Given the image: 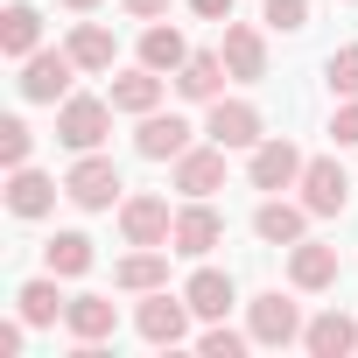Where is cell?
<instances>
[{
    "label": "cell",
    "instance_id": "cell-19",
    "mask_svg": "<svg viewBox=\"0 0 358 358\" xmlns=\"http://www.w3.org/2000/svg\"><path fill=\"white\" fill-rule=\"evenodd\" d=\"M225 78H232V71H225V57H211V50H204V57H190L183 71H176V92H183V99H204V106H211V99L225 92Z\"/></svg>",
    "mask_w": 358,
    "mask_h": 358
},
{
    "label": "cell",
    "instance_id": "cell-8",
    "mask_svg": "<svg viewBox=\"0 0 358 358\" xmlns=\"http://www.w3.org/2000/svg\"><path fill=\"white\" fill-rule=\"evenodd\" d=\"M120 232H127V246H169L176 218H169L162 197H127L120 204Z\"/></svg>",
    "mask_w": 358,
    "mask_h": 358
},
{
    "label": "cell",
    "instance_id": "cell-33",
    "mask_svg": "<svg viewBox=\"0 0 358 358\" xmlns=\"http://www.w3.org/2000/svg\"><path fill=\"white\" fill-rule=\"evenodd\" d=\"M190 8H197L204 22H232V0H190Z\"/></svg>",
    "mask_w": 358,
    "mask_h": 358
},
{
    "label": "cell",
    "instance_id": "cell-9",
    "mask_svg": "<svg viewBox=\"0 0 358 358\" xmlns=\"http://www.w3.org/2000/svg\"><path fill=\"white\" fill-rule=\"evenodd\" d=\"M302 148L295 141H260L253 148V190H288V183H302Z\"/></svg>",
    "mask_w": 358,
    "mask_h": 358
},
{
    "label": "cell",
    "instance_id": "cell-25",
    "mask_svg": "<svg viewBox=\"0 0 358 358\" xmlns=\"http://www.w3.org/2000/svg\"><path fill=\"white\" fill-rule=\"evenodd\" d=\"M71 57H78V71H113V29L78 22L71 29Z\"/></svg>",
    "mask_w": 358,
    "mask_h": 358
},
{
    "label": "cell",
    "instance_id": "cell-2",
    "mask_svg": "<svg viewBox=\"0 0 358 358\" xmlns=\"http://www.w3.org/2000/svg\"><path fill=\"white\" fill-rule=\"evenodd\" d=\"M71 71H78L71 50H36V57L22 64V99H29V106H57V99L71 92Z\"/></svg>",
    "mask_w": 358,
    "mask_h": 358
},
{
    "label": "cell",
    "instance_id": "cell-15",
    "mask_svg": "<svg viewBox=\"0 0 358 358\" xmlns=\"http://www.w3.org/2000/svg\"><path fill=\"white\" fill-rule=\"evenodd\" d=\"M288 281H295V288H330V281H337V246L295 239V253H288Z\"/></svg>",
    "mask_w": 358,
    "mask_h": 358
},
{
    "label": "cell",
    "instance_id": "cell-35",
    "mask_svg": "<svg viewBox=\"0 0 358 358\" xmlns=\"http://www.w3.org/2000/svg\"><path fill=\"white\" fill-rule=\"evenodd\" d=\"M64 8H78V15H85V8H99V0H64Z\"/></svg>",
    "mask_w": 358,
    "mask_h": 358
},
{
    "label": "cell",
    "instance_id": "cell-18",
    "mask_svg": "<svg viewBox=\"0 0 358 358\" xmlns=\"http://www.w3.org/2000/svg\"><path fill=\"white\" fill-rule=\"evenodd\" d=\"M57 204V183H50V176L43 169H15V183H8V211L15 218H43Z\"/></svg>",
    "mask_w": 358,
    "mask_h": 358
},
{
    "label": "cell",
    "instance_id": "cell-20",
    "mask_svg": "<svg viewBox=\"0 0 358 358\" xmlns=\"http://www.w3.org/2000/svg\"><path fill=\"white\" fill-rule=\"evenodd\" d=\"M302 218H309V204L295 211V204H281V197H267V204L253 211V232H260L267 246H295V239H302Z\"/></svg>",
    "mask_w": 358,
    "mask_h": 358
},
{
    "label": "cell",
    "instance_id": "cell-16",
    "mask_svg": "<svg viewBox=\"0 0 358 358\" xmlns=\"http://www.w3.org/2000/svg\"><path fill=\"white\" fill-rule=\"evenodd\" d=\"M302 344H309L316 358H344V351H358V323H351L344 309H330V316L302 323Z\"/></svg>",
    "mask_w": 358,
    "mask_h": 358
},
{
    "label": "cell",
    "instance_id": "cell-28",
    "mask_svg": "<svg viewBox=\"0 0 358 358\" xmlns=\"http://www.w3.org/2000/svg\"><path fill=\"white\" fill-rule=\"evenodd\" d=\"M260 22H267V29H281V36H295V29H309V0H267Z\"/></svg>",
    "mask_w": 358,
    "mask_h": 358
},
{
    "label": "cell",
    "instance_id": "cell-23",
    "mask_svg": "<svg viewBox=\"0 0 358 358\" xmlns=\"http://www.w3.org/2000/svg\"><path fill=\"white\" fill-rule=\"evenodd\" d=\"M113 281H120V288H134V295L162 288V281H169V260H162V246H148V253H127V260L113 267Z\"/></svg>",
    "mask_w": 358,
    "mask_h": 358
},
{
    "label": "cell",
    "instance_id": "cell-30",
    "mask_svg": "<svg viewBox=\"0 0 358 358\" xmlns=\"http://www.w3.org/2000/svg\"><path fill=\"white\" fill-rule=\"evenodd\" d=\"M330 92H344V99H358V43H344V50L330 57Z\"/></svg>",
    "mask_w": 358,
    "mask_h": 358
},
{
    "label": "cell",
    "instance_id": "cell-17",
    "mask_svg": "<svg viewBox=\"0 0 358 358\" xmlns=\"http://www.w3.org/2000/svg\"><path fill=\"white\" fill-rule=\"evenodd\" d=\"M36 36H43V15L29 8V0H15V8L0 15V50H8L15 64H29L36 57Z\"/></svg>",
    "mask_w": 358,
    "mask_h": 358
},
{
    "label": "cell",
    "instance_id": "cell-34",
    "mask_svg": "<svg viewBox=\"0 0 358 358\" xmlns=\"http://www.w3.org/2000/svg\"><path fill=\"white\" fill-rule=\"evenodd\" d=\"M127 15H141V22H155V15H169V0H127Z\"/></svg>",
    "mask_w": 358,
    "mask_h": 358
},
{
    "label": "cell",
    "instance_id": "cell-14",
    "mask_svg": "<svg viewBox=\"0 0 358 358\" xmlns=\"http://www.w3.org/2000/svg\"><path fill=\"white\" fill-rule=\"evenodd\" d=\"M225 71L232 78H267V43H260V29H246V22H232L225 29Z\"/></svg>",
    "mask_w": 358,
    "mask_h": 358
},
{
    "label": "cell",
    "instance_id": "cell-31",
    "mask_svg": "<svg viewBox=\"0 0 358 358\" xmlns=\"http://www.w3.org/2000/svg\"><path fill=\"white\" fill-rule=\"evenodd\" d=\"M246 337H253V330H246ZM246 337L218 323V330H204V358H239V351H246Z\"/></svg>",
    "mask_w": 358,
    "mask_h": 358
},
{
    "label": "cell",
    "instance_id": "cell-32",
    "mask_svg": "<svg viewBox=\"0 0 358 358\" xmlns=\"http://www.w3.org/2000/svg\"><path fill=\"white\" fill-rule=\"evenodd\" d=\"M330 134H337V148H358V99H351V106L330 120Z\"/></svg>",
    "mask_w": 358,
    "mask_h": 358
},
{
    "label": "cell",
    "instance_id": "cell-26",
    "mask_svg": "<svg viewBox=\"0 0 358 358\" xmlns=\"http://www.w3.org/2000/svg\"><path fill=\"white\" fill-rule=\"evenodd\" d=\"M43 260H50V274H85V267H92V239H85V232H57V239L43 246Z\"/></svg>",
    "mask_w": 358,
    "mask_h": 358
},
{
    "label": "cell",
    "instance_id": "cell-5",
    "mask_svg": "<svg viewBox=\"0 0 358 358\" xmlns=\"http://www.w3.org/2000/svg\"><path fill=\"white\" fill-rule=\"evenodd\" d=\"M302 204H309L316 218H344V204H351V176H344L330 155H316V162L302 169Z\"/></svg>",
    "mask_w": 358,
    "mask_h": 358
},
{
    "label": "cell",
    "instance_id": "cell-22",
    "mask_svg": "<svg viewBox=\"0 0 358 358\" xmlns=\"http://www.w3.org/2000/svg\"><path fill=\"white\" fill-rule=\"evenodd\" d=\"M141 64H148V71H183V64H190L183 29H162V22H155V29L141 36Z\"/></svg>",
    "mask_w": 358,
    "mask_h": 358
},
{
    "label": "cell",
    "instance_id": "cell-3",
    "mask_svg": "<svg viewBox=\"0 0 358 358\" xmlns=\"http://www.w3.org/2000/svg\"><path fill=\"white\" fill-rule=\"evenodd\" d=\"M64 197H71L78 211H113V197H120V169H113L106 155H85V162L64 176Z\"/></svg>",
    "mask_w": 358,
    "mask_h": 358
},
{
    "label": "cell",
    "instance_id": "cell-29",
    "mask_svg": "<svg viewBox=\"0 0 358 358\" xmlns=\"http://www.w3.org/2000/svg\"><path fill=\"white\" fill-rule=\"evenodd\" d=\"M29 148H36V134H29L22 120L0 127V162H8V169H29Z\"/></svg>",
    "mask_w": 358,
    "mask_h": 358
},
{
    "label": "cell",
    "instance_id": "cell-12",
    "mask_svg": "<svg viewBox=\"0 0 358 358\" xmlns=\"http://www.w3.org/2000/svg\"><path fill=\"white\" fill-rule=\"evenodd\" d=\"M64 323H71V337H78V344H106V337L120 330V309H113L106 295H71Z\"/></svg>",
    "mask_w": 358,
    "mask_h": 358
},
{
    "label": "cell",
    "instance_id": "cell-4",
    "mask_svg": "<svg viewBox=\"0 0 358 358\" xmlns=\"http://www.w3.org/2000/svg\"><path fill=\"white\" fill-rule=\"evenodd\" d=\"M190 316H197L190 295H162V288H148V302H141L134 323H141L148 344H183V337H190Z\"/></svg>",
    "mask_w": 358,
    "mask_h": 358
},
{
    "label": "cell",
    "instance_id": "cell-27",
    "mask_svg": "<svg viewBox=\"0 0 358 358\" xmlns=\"http://www.w3.org/2000/svg\"><path fill=\"white\" fill-rule=\"evenodd\" d=\"M15 302H22V323H36V330H43V323H57V316L71 309V302L57 295V281H29V288H22Z\"/></svg>",
    "mask_w": 358,
    "mask_h": 358
},
{
    "label": "cell",
    "instance_id": "cell-11",
    "mask_svg": "<svg viewBox=\"0 0 358 358\" xmlns=\"http://www.w3.org/2000/svg\"><path fill=\"white\" fill-rule=\"evenodd\" d=\"M218 183H225V148H218V141L176 155V190H183V197H211Z\"/></svg>",
    "mask_w": 358,
    "mask_h": 358
},
{
    "label": "cell",
    "instance_id": "cell-13",
    "mask_svg": "<svg viewBox=\"0 0 358 358\" xmlns=\"http://www.w3.org/2000/svg\"><path fill=\"white\" fill-rule=\"evenodd\" d=\"M302 337V309L288 295H260L253 302V344H295Z\"/></svg>",
    "mask_w": 358,
    "mask_h": 358
},
{
    "label": "cell",
    "instance_id": "cell-1",
    "mask_svg": "<svg viewBox=\"0 0 358 358\" xmlns=\"http://www.w3.org/2000/svg\"><path fill=\"white\" fill-rule=\"evenodd\" d=\"M113 99H64V113H57V141L64 148H78V155H92L99 141H106V127H113Z\"/></svg>",
    "mask_w": 358,
    "mask_h": 358
},
{
    "label": "cell",
    "instance_id": "cell-7",
    "mask_svg": "<svg viewBox=\"0 0 358 358\" xmlns=\"http://www.w3.org/2000/svg\"><path fill=\"white\" fill-rule=\"evenodd\" d=\"M204 134H211L218 148H260V113H253L246 99H211Z\"/></svg>",
    "mask_w": 358,
    "mask_h": 358
},
{
    "label": "cell",
    "instance_id": "cell-10",
    "mask_svg": "<svg viewBox=\"0 0 358 358\" xmlns=\"http://www.w3.org/2000/svg\"><path fill=\"white\" fill-rule=\"evenodd\" d=\"M218 239H225V225H218V211H211L204 197H197L190 211H176V232H169V246H176V253H190V260H204V253H211Z\"/></svg>",
    "mask_w": 358,
    "mask_h": 358
},
{
    "label": "cell",
    "instance_id": "cell-24",
    "mask_svg": "<svg viewBox=\"0 0 358 358\" xmlns=\"http://www.w3.org/2000/svg\"><path fill=\"white\" fill-rule=\"evenodd\" d=\"M183 295H190V309H197V316H225V309H232V274H218V267H197Z\"/></svg>",
    "mask_w": 358,
    "mask_h": 358
},
{
    "label": "cell",
    "instance_id": "cell-6",
    "mask_svg": "<svg viewBox=\"0 0 358 358\" xmlns=\"http://www.w3.org/2000/svg\"><path fill=\"white\" fill-rule=\"evenodd\" d=\"M190 120H176V113H141V134H134V148L148 155V162H176V155H190Z\"/></svg>",
    "mask_w": 358,
    "mask_h": 358
},
{
    "label": "cell",
    "instance_id": "cell-21",
    "mask_svg": "<svg viewBox=\"0 0 358 358\" xmlns=\"http://www.w3.org/2000/svg\"><path fill=\"white\" fill-rule=\"evenodd\" d=\"M113 106L120 113H155L162 106V71H127V78H113Z\"/></svg>",
    "mask_w": 358,
    "mask_h": 358
}]
</instances>
